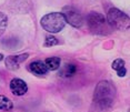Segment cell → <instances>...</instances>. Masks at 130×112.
Wrapping results in <instances>:
<instances>
[{
  "mask_svg": "<svg viewBox=\"0 0 130 112\" xmlns=\"http://www.w3.org/2000/svg\"><path fill=\"white\" fill-rule=\"evenodd\" d=\"M40 25L43 28V30L51 32V33H57L64 28L66 19L62 12H51L41 18Z\"/></svg>",
  "mask_w": 130,
  "mask_h": 112,
  "instance_id": "3957f363",
  "label": "cell"
},
{
  "mask_svg": "<svg viewBox=\"0 0 130 112\" xmlns=\"http://www.w3.org/2000/svg\"><path fill=\"white\" fill-rule=\"evenodd\" d=\"M112 69L116 70L118 77L122 78L126 76V68H125V61L122 59H116L111 64Z\"/></svg>",
  "mask_w": 130,
  "mask_h": 112,
  "instance_id": "30bf717a",
  "label": "cell"
},
{
  "mask_svg": "<svg viewBox=\"0 0 130 112\" xmlns=\"http://www.w3.org/2000/svg\"><path fill=\"white\" fill-rule=\"evenodd\" d=\"M13 108L12 101L5 96H0V110L4 111H9Z\"/></svg>",
  "mask_w": 130,
  "mask_h": 112,
  "instance_id": "7c38bea8",
  "label": "cell"
},
{
  "mask_svg": "<svg viewBox=\"0 0 130 112\" xmlns=\"http://www.w3.org/2000/svg\"><path fill=\"white\" fill-rule=\"evenodd\" d=\"M59 43L58 39L54 36H47L46 37V40H45V43H43V46L45 47H52V46H57Z\"/></svg>",
  "mask_w": 130,
  "mask_h": 112,
  "instance_id": "5bb4252c",
  "label": "cell"
},
{
  "mask_svg": "<svg viewBox=\"0 0 130 112\" xmlns=\"http://www.w3.org/2000/svg\"><path fill=\"white\" fill-rule=\"evenodd\" d=\"M60 62H61V60L59 57H50V58L46 59L45 64H46V67L48 70H50V71H55V70L59 69Z\"/></svg>",
  "mask_w": 130,
  "mask_h": 112,
  "instance_id": "8fae6325",
  "label": "cell"
},
{
  "mask_svg": "<svg viewBox=\"0 0 130 112\" xmlns=\"http://www.w3.org/2000/svg\"><path fill=\"white\" fill-rule=\"evenodd\" d=\"M77 72V68L75 64L72 63H67L61 68V70L59 71V76L62 78H70Z\"/></svg>",
  "mask_w": 130,
  "mask_h": 112,
  "instance_id": "9c48e42d",
  "label": "cell"
},
{
  "mask_svg": "<svg viewBox=\"0 0 130 112\" xmlns=\"http://www.w3.org/2000/svg\"><path fill=\"white\" fill-rule=\"evenodd\" d=\"M28 57H29L28 53H22V54H18V55H9V57H7L5 59V64H6V67H7V69L17 70L20 64L27 60Z\"/></svg>",
  "mask_w": 130,
  "mask_h": 112,
  "instance_id": "52a82bcc",
  "label": "cell"
},
{
  "mask_svg": "<svg viewBox=\"0 0 130 112\" xmlns=\"http://www.w3.org/2000/svg\"><path fill=\"white\" fill-rule=\"evenodd\" d=\"M115 96H116V88L109 81H100L97 84L93 93V100L97 105L102 111L110 110L113 105Z\"/></svg>",
  "mask_w": 130,
  "mask_h": 112,
  "instance_id": "6da1fadb",
  "label": "cell"
},
{
  "mask_svg": "<svg viewBox=\"0 0 130 112\" xmlns=\"http://www.w3.org/2000/svg\"><path fill=\"white\" fill-rule=\"evenodd\" d=\"M28 70H29V72L32 73V74L39 76V77L46 76L47 72H48V69H47L45 62H43V61H40V60L32 61V62L29 63Z\"/></svg>",
  "mask_w": 130,
  "mask_h": 112,
  "instance_id": "ba28073f",
  "label": "cell"
},
{
  "mask_svg": "<svg viewBox=\"0 0 130 112\" xmlns=\"http://www.w3.org/2000/svg\"><path fill=\"white\" fill-rule=\"evenodd\" d=\"M2 60H4V54L0 53V61H2Z\"/></svg>",
  "mask_w": 130,
  "mask_h": 112,
  "instance_id": "9a60e30c",
  "label": "cell"
},
{
  "mask_svg": "<svg viewBox=\"0 0 130 112\" xmlns=\"http://www.w3.org/2000/svg\"><path fill=\"white\" fill-rule=\"evenodd\" d=\"M62 14H63L64 19H66V22H68L72 27L81 28L82 25H84V18H82V16L75 9L67 8L64 10V12H62Z\"/></svg>",
  "mask_w": 130,
  "mask_h": 112,
  "instance_id": "5b68a950",
  "label": "cell"
},
{
  "mask_svg": "<svg viewBox=\"0 0 130 112\" xmlns=\"http://www.w3.org/2000/svg\"><path fill=\"white\" fill-rule=\"evenodd\" d=\"M10 91L13 96H17V97L25 96L28 91V85L21 79L14 78L10 81Z\"/></svg>",
  "mask_w": 130,
  "mask_h": 112,
  "instance_id": "8992f818",
  "label": "cell"
},
{
  "mask_svg": "<svg viewBox=\"0 0 130 112\" xmlns=\"http://www.w3.org/2000/svg\"><path fill=\"white\" fill-rule=\"evenodd\" d=\"M7 25H8V18L5 13L0 12V38L5 33L6 29H7Z\"/></svg>",
  "mask_w": 130,
  "mask_h": 112,
  "instance_id": "4fadbf2b",
  "label": "cell"
},
{
  "mask_svg": "<svg viewBox=\"0 0 130 112\" xmlns=\"http://www.w3.org/2000/svg\"><path fill=\"white\" fill-rule=\"evenodd\" d=\"M106 19H107L109 26H110L112 29H116V30H120V31L127 30L130 25L129 16L126 14L123 11L117 9V8H111V9H109Z\"/></svg>",
  "mask_w": 130,
  "mask_h": 112,
  "instance_id": "277c9868",
  "label": "cell"
},
{
  "mask_svg": "<svg viewBox=\"0 0 130 112\" xmlns=\"http://www.w3.org/2000/svg\"><path fill=\"white\" fill-rule=\"evenodd\" d=\"M87 23L90 31L94 34H99V36H107L111 32L112 29L109 26L106 17L99 12H94V11L88 14Z\"/></svg>",
  "mask_w": 130,
  "mask_h": 112,
  "instance_id": "7a4b0ae2",
  "label": "cell"
}]
</instances>
